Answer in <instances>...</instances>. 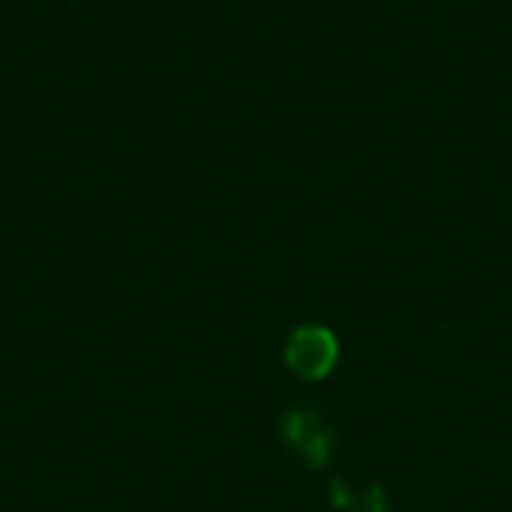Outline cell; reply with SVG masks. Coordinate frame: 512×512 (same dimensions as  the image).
<instances>
[{
  "label": "cell",
  "instance_id": "cell-1",
  "mask_svg": "<svg viewBox=\"0 0 512 512\" xmlns=\"http://www.w3.org/2000/svg\"><path fill=\"white\" fill-rule=\"evenodd\" d=\"M285 358L302 379H323L337 362V341L323 327H302L285 344Z\"/></svg>",
  "mask_w": 512,
  "mask_h": 512
},
{
  "label": "cell",
  "instance_id": "cell-2",
  "mask_svg": "<svg viewBox=\"0 0 512 512\" xmlns=\"http://www.w3.org/2000/svg\"><path fill=\"white\" fill-rule=\"evenodd\" d=\"M281 435H285L288 449L302 456V463L309 467H323L330 456V432L320 421V414L309 411V407H295L281 418Z\"/></svg>",
  "mask_w": 512,
  "mask_h": 512
},
{
  "label": "cell",
  "instance_id": "cell-3",
  "mask_svg": "<svg viewBox=\"0 0 512 512\" xmlns=\"http://www.w3.org/2000/svg\"><path fill=\"white\" fill-rule=\"evenodd\" d=\"M330 505H334V509H351V505H355V498H351L344 481H330Z\"/></svg>",
  "mask_w": 512,
  "mask_h": 512
}]
</instances>
